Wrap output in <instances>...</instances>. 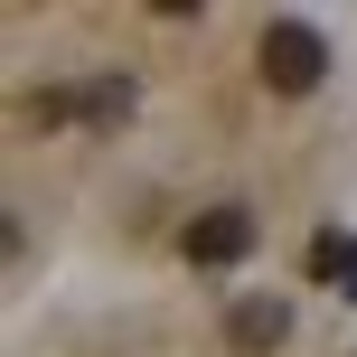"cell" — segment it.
Segmentation results:
<instances>
[{"mask_svg": "<svg viewBox=\"0 0 357 357\" xmlns=\"http://www.w3.org/2000/svg\"><path fill=\"white\" fill-rule=\"evenodd\" d=\"M339 282H348V301H357V254H348V273H339Z\"/></svg>", "mask_w": 357, "mask_h": 357, "instance_id": "obj_5", "label": "cell"}, {"mask_svg": "<svg viewBox=\"0 0 357 357\" xmlns=\"http://www.w3.org/2000/svg\"><path fill=\"white\" fill-rule=\"evenodd\" d=\"M254 75H264L273 94H310V85L329 75L320 29H310V19H273V29H264V47H254Z\"/></svg>", "mask_w": 357, "mask_h": 357, "instance_id": "obj_1", "label": "cell"}, {"mask_svg": "<svg viewBox=\"0 0 357 357\" xmlns=\"http://www.w3.org/2000/svg\"><path fill=\"white\" fill-rule=\"evenodd\" d=\"M282 339H291V301L282 291H245V301L226 310V348L235 357H273Z\"/></svg>", "mask_w": 357, "mask_h": 357, "instance_id": "obj_2", "label": "cell"}, {"mask_svg": "<svg viewBox=\"0 0 357 357\" xmlns=\"http://www.w3.org/2000/svg\"><path fill=\"white\" fill-rule=\"evenodd\" d=\"M178 254H188V264H245V254H254V216H245V207H207V216H188Z\"/></svg>", "mask_w": 357, "mask_h": 357, "instance_id": "obj_3", "label": "cell"}, {"mask_svg": "<svg viewBox=\"0 0 357 357\" xmlns=\"http://www.w3.org/2000/svg\"><path fill=\"white\" fill-rule=\"evenodd\" d=\"M75 123H94V132L132 123V75H94V85H75Z\"/></svg>", "mask_w": 357, "mask_h": 357, "instance_id": "obj_4", "label": "cell"}]
</instances>
